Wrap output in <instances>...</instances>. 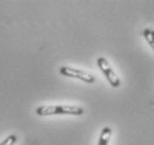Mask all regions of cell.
<instances>
[{"label":"cell","mask_w":154,"mask_h":145,"mask_svg":"<svg viewBox=\"0 0 154 145\" xmlns=\"http://www.w3.org/2000/svg\"><path fill=\"white\" fill-rule=\"evenodd\" d=\"M36 114L38 116H50V115H74L81 116L84 114V110L74 105H48L39 106L36 108Z\"/></svg>","instance_id":"6da1fadb"},{"label":"cell","mask_w":154,"mask_h":145,"mask_svg":"<svg viewBox=\"0 0 154 145\" xmlns=\"http://www.w3.org/2000/svg\"><path fill=\"white\" fill-rule=\"evenodd\" d=\"M59 72L63 76L65 77H70V78H76L82 82H85L87 84H93L95 83V77L93 76L92 74L86 72L82 69L75 68V67H70V66H62L59 68Z\"/></svg>","instance_id":"7a4b0ae2"},{"label":"cell","mask_w":154,"mask_h":145,"mask_svg":"<svg viewBox=\"0 0 154 145\" xmlns=\"http://www.w3.org/2000/svg\"><path fill=\"white\" fill-rule=\"evenodd\" d=\"M97 66L100 69V72H103V75L105 78L107 79L109 85L114 88H117L121 86V80H119V76L115 74V72L113 70L111 65L108 64V61L106 60V58L104 57H98L97 58Z\"/></svg>","instance_id":"3957f363"},{"label":"cell","mask_w":154,"mask_h":145,"mask_svg":"<svg viewBox=\"0 0 154 145\" xmlns=\"http://www.w3.org/2000/svg\"><path fill=\"white\" fill-rule=\"evenodd\" d=\"M111 136H112V128L106 126V127H104V128L102 130V132H100L97 145H108L109 140H111Z\"/></svg>","instance_id":"277c9868"},{"label":"cell","mask_w":154,"mask_h":145,"mask_svg":"<svg viewBox=\"0 0 154 145\" xmlns=\"http://www.w3.org/2000/svg\"><path fill=\"white\" fill-rule=\"evenodd\" d=\"M143 36L145 40L147 42V44L150 45V47L154 50V30L150 29V28H145L143 30Z\"/></svg>","instance_id":"5b68a950"},{"label":"cell","mask_w":154,"mask_h":145,"mask_svg":"<svg viewBox=\"0 0 154 145\" xmlns=\"http://www.w3.org/2000/svg\"><path fill=\"white\" fill-rule=\"evenodd\" d=\"M18 141V137H17V135H9L8 137H6L4 141L0 143V145H15Z\"/></svg>","instance_id":"8992f818"}]
</instances>
